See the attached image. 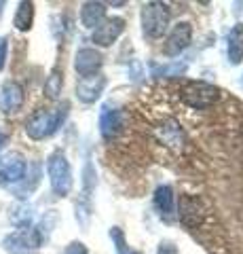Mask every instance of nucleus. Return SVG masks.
<instances>
[{
	"label": "nucleus",
	"mask_w": 243,
	"mask_h": 254,
	"mask_svg": "<svg viewBox=\"0 0 243 254\" xmlns=\"http://www.w3.org/2000/svg\"><path fill=\"white\" fill-rule=\"evenodd\" d=\"M68 108H70L68 102H61L55 113L45 110V108L36 110L26 121V133L32 140H43L47 136H51V133H55L59 129V125L64 123V119L68 117Z\"/></svg>",
	"instance_id": "1"
},
{
	"label": "nucleus",
	"mask_w": 243,
	"mask_h": 254,
	"mask_svg": "<svg viewBox=\"0 0 243 254\" xmlns=\"http://www.w3.org/2000/svg\"><path fill=\"white\" fill-rule=\"evenodd\" d=\"M182 104L193 108V110H207L209 106L216 104V100L220 98V89L205 81H191L182 87Z\"/></svg>",
	"instance_id": "2"
},
{
	"label": "nucleus",
	"mask_w": 243,
	"mask_h": 254,
	"mask_svg": "<svg viewBox=\"0 0 243 254\" xmlns=\"http://www.w3.org/2000/svg\"><path fill=\"white\" fill-rule=\"evenodd\" d=\"M140 17H142L144 36H148V38H161L167 32V28H169L171 11H169V6L163 4V2H148V4L142 6Z\"/></svg>",
	"instance_id": "3"
},
{
	"label": "nucleus",
	"mask_w": 243,
	"mask_h": 254,
	"mask_svg": "<svg viewBox=\"0 0 243 254\" xmlns=\"http://www.w3.org/2000/svg\"><path fill=\"white\" fill-rule=\"evenodd\" d=\"M47 172L51 178V189L57 197H66L72 190V168L64 153H53L47 161Z\"/></svg>",
	"instance_id": "4"
},
{
	"label": "nucleus",
	"mask_w": 243,
	"mask_h": 254,
	"mask_svg": "<svg viewBox=\"0 0 243 254\" xmlns=\"http://www.w3.org/2000/svg\"><path fill=\"white\" fill-rule=\"evenodd\" d=\"M28 174V163L23 155L19 153H9L2 157L0 161V187H11L17 185V182H23Z\"/></svg>",
	"instance_id": "5"
},
{
	"label": "nucleus",
	"mask_w": 243,
	"mask_h": 254,
	"mask_svg": "<svg viewBox=\"0 0 243 254\" xmlns=\"http://www.w3.org/2000/svg\"><path fill=\"white\" fill-rule=\"evenodd\" d=\"M125 129V115L121 108H116L112 104H104L99 113V133L101 138L112 142L123 133Z\"/></svg>",
	"instance_id": "6"
},
{
	"label": "nucleus",
	"mask_w": 243,
	"mask_h": 254,
	"mask_svg": "<svg viewBox=\"0 0 243 254\" xmlns=\"http://www.w3.org/2000/svg\"><path fill=\"white\" fill-rule=\"evenodd\" d=\"M154 133L163 144L171 150H176V153H180L186 144V136L182 131V125H180L176 119H163V121L154 127Z\"/></svg>",
	"instance_id": "7"
},
{
	"label": "nucleus",
	"mask_w": 243,
	"mask_h": 254,
	"mask_svg": "<svg viewBox=\"0 0 243 254\" xmlns=\"http://www.w3.org/2000/svg\"><path fill=\"white\" fill-rule=\"evenodd\" d=\"M123 32H125V19L123 17H108L93 30L91 41L99 47H110Z\"/></svg>",
	"instance_id": "8"
},
{
	"label": "nucleus",
	"mask_w": 243,
	"mask_h": 254,
	"mask_svg": "<svg viewBox=\"0 0 243 254\" xmlns=\"http://www.w3.org/2000/svg\"><path fill=\"white\" fill-rule=\"evenodd\" d=\"M191 38H193V26L188 21H180L171 28L163 51H165V55H180L191 45Z\"/></svg>",
	"instance_id": "9"
},
{
	"label": "nucleus",
	"mask_w": 243,
	"mask_h": 254,
	"mask_svg": "<svg viewBox=\"0 0 243 254\" xmlns=\"http://www.w3.org/2000/svg\"><path fill=\"white\" fill-rule=\"evenodd\" d=\"M101 64H104L101 53L96 51V49H91V47H85V49H78V53H76L74 68H76V72L81 74V78H85V76L97 74Z\"/></svg>",
	"instance_id": "10"
},
{
	"label": "nucleus",
	"mask_w": 243,
	"mask_h": 254,
	"mask_svg": "<svg viewBox=\"0 0 243 254\" xmlns=\"http://www.w3.org/2000/svg\"><path fill=\"white\" fill-rule=\"evenodd\" d=\"M23 106V89L19 83L6 81L0 89V110L4 115H15L19 113V108Z\"/></svg>",
	"instance_id": "11"
},
{
	"label": "nucleus",
	"mask_w": 243,
	"mask_h": 254,
	"mask_svg": "<svg viewBox=\"0 0 243 254\" xmlns=\"http://www.w3.org/2000/svg\"><path fill=\"white\" fill-rule=\"evenodd\" d=\"M104 87H106V78L101 74L85 76V78H81V81L76 83V95H78V100L81 102H85V104H93V102L101 95Z\"/></svg>",
	"instance_id": "12"
},
{
	"label": "nucleus",
	"mask_w": 243,
	"mask_h": 254,
	"mask_svg": "<svg viewBox=\"0 0 243 254\" xmlns=\"http://www.w3.org/2000/svg\"><path fill=\"white\" fill-rule=\"evenodd\" d=\"M154 208L161 214V218H174V189L169 185H161L154 190Z\"/></svg>",
	"instance_id": "13"
},
{
	"label": "nucleus",
	"mask_w": 243,
	"mask_h": 254,
	"mask_svg": "<svg viewBox=\"0 0 243 254\" xmlns=\"http://www.w3.org/2000/svg\"><path fill=\"white\" fill-rule=\"evenodd\" d=\"M226 53H229V62L237 66L243 60V23H235L229 32V43H226Z\"/></svg>",
	"instance_id": "14"
},
{
	"label": "nucleus",
	"mask_w": 243,
	"mask_h": 254,
	"mask_svg": "<svg viewBox=\"0 0 243 254\" xmlns=\"http://www.w3.org/2000/svg\"><path fill=\"white\" fill-rule=\"evenodd\" d=\"M106 15V4L104 2H85L81 9V21L85 28H97L104 21Z\"/></svg>",
	"instance_id": "15"
},
{
	"label": "nucleus",
	"mask_w": 243,
	"mask_h": 254,
	"mask_svg": "<svg viewBox=\"0 0 243 254\" xmlns=\"http://www.w3.org/2000/svg\"><path fill=\"white\" fill-rule=\"evenodd\" d=\"M15 28L21 30V32H28L30 28H32L34 23V4L32 2H19L17 6V13H15Z\"/></svg>",
	"instance_id": "16"
},
{
	"label": "nucleus",
	"mask_w": 243,
	"mask_h": 254,
	"mask_svg": "<svg viewBox=\"0 0 243 254\" xmlns=\"http://www.w3.org/2000/svg\"><path fill=\"white\" fill-rule=\"evenodd\" d=\"M32 208H30L28 203H17V205H13V210H11V220H13V225L15 227H19L21 231H26V229L30 227V222H32Z\"/></svg>",
	"instance_id": "17"
},
{
	"label": "nucleus",
	"mask_w": 243,
	"mask_h": 254,
	"mask_svg": "<svg viewBox=\"0 0 243 254\" xmlns=\"http://www.w3.org/2000/svg\"><path fill=\"white\" fill-rule=\"evenodd\" d=\"M61 85H64L61 72H59V70H53V72L47 76V81H45V95L49 100H55L57 95L61 93Z\"/></svg>",
	"instance_id": "18"
},
{
	"label": "nucleus",
	"mask_w": 243,
	"mask_h": 254,
	"mask_svg": "<svg viewBox=\"0 0 243 254\" xmlns=\"http://www.w3.org/2000/svg\"><path fill=\"white\" fill-rule=\"evenodd\" d=\"M186 70L184 64H169V66H156V64H152V76H180Z\"/></svg>",
	"instance_id": "19"
},
{
	"label": "nucleus",
	"mask_w": 243,
	"mask_h": 254,
	"mask_svg": "<svg viewBox=\"0 0 243 254\" xmlns=\"http://www.w3.org/2000/svg\"><path fill=\"white\" fill-rule=\"evenodd\" d=\"M110 237H112V242L116 246V252H119V254H140V252L131 250L129 246L125 244V235H123V231H121L119 227H112L110 229Z\"/></svg>",
	"instance_id": "20"
},
{
	"label": "nucleus",
	"mask_w": 243,
	"mask_h": 254,
	"mask_svg": "<svg viewBox=\"0 0 243 254\" xmlns=\"http://www.w3.org/2000/svg\"><path fill=\"white\" fill-rule=\"evenodd\" d=\"M156 254H178V248L174 246V242L163 240V242L159 244V250H156Z\"/></svg>",
	"instance_id": "21"
},
{
	"label": "nucleus",
	"mask_w": 243,
	"mask_h": 254,
	"mask_svg": "<svg viewBox=\"0 0 243 254\" xmlns=\"http://www.w3.org/2000/svg\"><path fill=\"white\" fill-rule=\"evenodd\" d=\"M64 254H89L87 252V248H85V244H81V242H72L66 248V252Z\"/></svg>",
	"instance_id": "22"
},
{
	"label": "nucleus",
	"mask_w": 243,
	"mask_h": 254,
	"mask_svg": "<svg viewBox=\"0 0 243 254\" xmlns=\"http://www.w3.org/2000/svg\"><path fill=\"white\" fill-rule=\"evenodd\" d=\"M6 38H0V70L4 68V62H6Z\"/></svg>",
	"instance_id": "23"
},
{
	"label": "nucleus",
	"mask_w": 243,
	"mask_h": 254,
	"mask_svg": "<svg viewBox=\"0 0 243 254\" xmlns=\"http://www.w3.org/2000/svg\"><path fill=\"white\" fill-rule=\"evenodd\" d=\"M4 140H6V138H4V133H2V131H0V148H2V144H4Z\"/></svg>",
	"instance_id": "24"
},
{
	"label": "nucleus",
	"mask_w": 243,
	"mask_h": 254,
	"mask_svg": "<svg viewBox=\"0 0 243 254\" xmlns=\"http://www.w3.org/2000/svg\"><path fill=\"white\" fill-rule=\"evenodd\" d=\"M2 6H4V2H0V9H2Z\"/></svg>",
	"instance_id": "25"
}]
</instances>
